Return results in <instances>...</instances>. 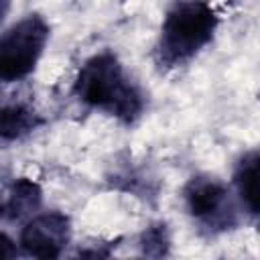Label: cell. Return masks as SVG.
Masks as SVG:
<instances>
[{
  "mask_svg": "<svg viewBox=\"0 0 260 260\" xmlns=\"http://www.w3.org/2000/svg\"><path fill=\"white\" fill-rule=\"evenodd\" d=\"M79 100L93 108H102L126 122L134 120L142 110L138 89L128 81L118 59L110 53L91 57L79 71L75 81Z\"/></svg>",
  "mask_w": 260,
  "mask_h": 260,
  "instance_id": "cell-1",
  "label": "cell"
},
{
  "mask_svg": "<svg viewBox=\"0 0 260 260\" xmlns=\"http://www.w3.org/2000/svg\"><path fill=\"white\" fill-rule=\"evenodd\" d=\"M217 26V16L203 0H181L177 2L162 24L160 37V59L165 63H183L195 55L205 43L211 41Z\"/></svg>",
  "mask_w": 260,
  "mask_h": 260,
  "instance_id": "cell-2",
  "label": "cell"
},
{
  "mask_svg": "<svg viewBox=\"0 0 260 260\" xmlns=\"http://www.w3.org/2000/svg\"><path fill=\"white\" fill-rule=\"evenodd\" d=\"M49 26L41 16H26L12 24L0 41V77L16 81L28 75L47 43Z\"/></svg>",
  "mask_w": 260,
  "mask_h": 260,
  "instance_id": "cell-3",
  "label": "cell"
},
{
  "mask_svg": "<svg viewBox=\"0 0 260 260\" xmlns=\"http://www.w3.org/2000/svg\"><path fill=\"white\" fill-rule=\"evenodd\" d=\"M69 242V219L63 213L49 211L30 219L22 234V248L37 258H57Z\"/></svg>",
  "mask_w": 260,
  "mask_h": 260,
  "instance_id": "cell-4",
  "label": "cell"
},
{
  "mask_svg": "<svg viewBox=\"0 0 260 260\" xmlns=\"http://www.w3.org/2000/svg\"><path fill=\"white\" fill-rule=\"evenodd\" d=\"M185 199L189 205V211L205 221L217 219L228 203V191L225 187L211 177H195L185 187Z\"/></svg>",
  "mask_w": 260,
  "mask_h": 260,
  "instance_id": "cell-5",
  "label": "cell"
},
{
  "mask_svg": "<svg viewBox=\"0 0 260 260\" xmlns=\"http://www.w3.org/2000/svg\"><path fill=\"white\" fill-rule=\"evenodd\" d=\"M236 183L244 205L252 213H260V152L246 154L240 160Z\"/></svg>",
  "mask_w": 260,
  "mask_h": 260,
  "instance_id": "cell-6",
  "label": "cell"
},
{
  "mask_svg": "<svg viewBox=\"0 0 260 260\" xmlns=\"http://www.w3.org/2000/svg\"><path fill=\"white\" fill-rule=\"evenodd\" d=\"M41 203V189L28 179H18L4 203V215L10 219H20L32 213Z\"/></svg>",
  "mask_w": 260,
  "mask_h": 260,
  "instance_id": "cell-7",
  "label": "cell"
},
{
  "mask_svg": "<svg viewBox=\"0 0 260 260\" xmlns=\"http://www.w3.org/2000/svg\"><path fill=\"white\" fill-rule=\"evenodd\" d=\"M39 124L35 112H30L28 108L24 106H6L2 110V116H0V134L4 140H12V138H18L26 132H30L35 126Z\"/></svg>",
  "mask_w": 260,
  "mask_h": 260,
  "instance_id": "cell-8",
  "label": "cell"
},
{
  "mask_svg": "<svg viewBox=\"0 0 260 260\" xmlns=\"http://www.w3.org/2000/svg\"><path fill=\"white\" fill-rule=\"evenodd\" d=\"M167 246H169V238H167L165 225H152L142 236V250L148 256H162V254H167Z\"/></svg>",
  "mask_w": 260,
  "mask_h": 260,
  "instance_id": "cell-9",
  "label": "cell"
}]
</instances>
